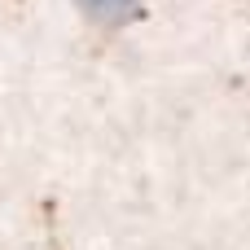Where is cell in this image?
<instances>
[{
	"label": "cell",
	"instance_id": "cell-1",
	"mask_svg": "<svg viewBox=\"0 0 250 250\" xmlns=\"http://www.w3.org/2000/svg\"><path fill=\"white\" fill-rule=\"evenodd\" d=\"M79 9L97 22H105V26H119L136 13V0H79Z\"/></svg>",
	"mask_w": 250,
	"mask_h": 250
}]
</instances>
